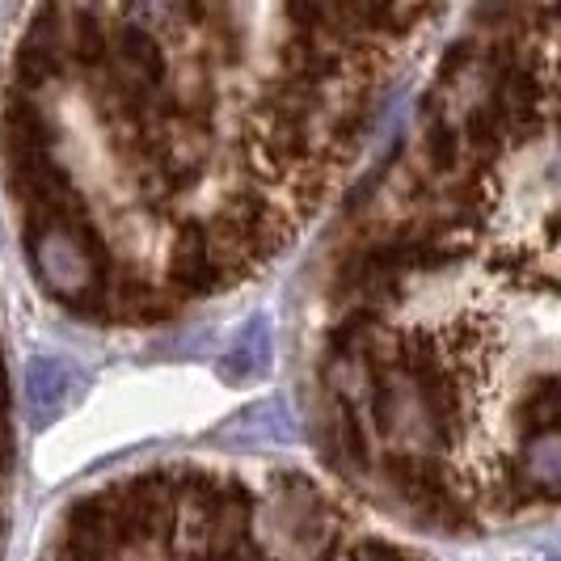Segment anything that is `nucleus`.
Segmentation results:
<instances>
[{
	"mask_svg": "<svg viewBox=\"0 0 561 561\" xmlns=\"http://www.w3.org/2000/svg\"><path fill=\"white\" fill-rule=\"evenodd\" d=\"M337 545V519L317 485L300 473H279L271 485V536L266 558L325 561Z\"/></svg>",
	"mask_w": 561,
	"mask_h": 561,
	"instance_id": "obj_1",
	"label": "nucleus"
},
{
	"mask_svg": "<svg viewBox=\"0 0 561 561\" xmlns=\"http://www.w3.org/2000/svg\"><path fill=\"white\" fill-rule=\"evenodd\" d=\"M127 553L123 528L111 506V494H89L81 503H72L68 524H64V558L81 561H118Z\"/></svg>",
	"mask_w": 561,
	"mask_h": 561,
	"instance_id": "obj_2",
	"label": "nucleus"
},
{
	"mask_svg": "<svg viewBox=\"0 0 561 561\" xmlns=\"http://www.w3.org/2000/svg\"><path fill=\"white\" fill-rule=\"evenodd\" d=\"M169 287L178 296H211L228 283V275L216 262V250H211V232L198 220H186V225L173 232L169 241V262H165Z\"/></svg>",
	"mask_w": 561,
	"mask_h": 561,
	"instance_id": "obj_3",
	"label": "nucleus"
},
{
	"mask_svg": "<svg viewBox=\"0 0 561 561\" xmlns=\"http://www.w3.org/2000/svg\"><path fill=\"white\" fill-rule=\"evenodd\" d=\"M0 148H4V165H22L56 152V127L38 106V98L26 89H13L0 111Z\"/></svg>",
	"mask_w": 561,
	"mask_h": 561,
	"instance_id": "obj_4",
	"label": "nucleus"
},
{
	"mask_svg": "<svg viewBox=\"0 0 561 561\" xmlns=\"http://www.w3.org/2000/svg\"><path fill=\"white\" fill-rule=\"evenodd\" d=\"M111 59L127 81H136L140 89L161 98V89L169 84V64L157 30H148L140 22H131L127 13H118V26L111 34Z\"/></svg>",
	"mask_w": 561,
	"mask_h": 561,
	"instance_id": "obj_5",
	"label": "nucleus"
},
{
	"mask_svg": "<svg viewBox=\"0 0 561 561\" xmlns=\"http://www.w3.org/2000/svg\"><path fill=\"white\" fill-rule=\"evenodd\" d=\"M68 59L84 72H98L111 59V34L98 9H68Z\"/></svg>",
	"mask_w": 561,
	"mask_h": 561,
	"instance_id": "obj_6",
	"label": "nucleus"
},
{
	"mask_svg": "<svg viewBox=\"0 0 561 561\" xmlns=\"http://www.w3.org/2000/svg\"><path fill=\"white\" fill-rule=\"evenodd\" d=\"M515 422H519V431H528V435H549V431H558L561 426V376H540L528 385V393L519 401V410H515Z\"/></svg>",
	"mask_w": 561,
	"mask_h": 561,
	"instance_id": "obj_7",
	"label": "nucleus"
},
{
	"mask_svg": "<svg viewBox=\"0 0 561 561\" xmlns=\"http://www.w3.org/2000/svg\"><path fill=\"white\" fill-rule=\"evenodd\" d=\"M519 481H528L533 490L549 494V499H561V431L536 435L533 444L524 448Z\"/></svg>",
	"mask_w": 561,
	"mask_h": 561,
	"instance_id": "obj_8",
	"label": "nucleus"
},
{
	"mask_svg": "<svg viewBox=\"0 0 561 561\" xmlns=\"http://www.w3.org/2000/svg\"><path fill=\"white\" fill-rule=\"evenodd\" d=\"M64 397H68V367L59 364V359H34L30 364V401L43 410V414H51L64 405Z\"/></svg>",
	"mask_w": 561,
	"mask_h": 561,
	"instance_id": "obj_9",
	"label": "nucleus"
},
{
	"mask_svg": "<svg viewBox=\"0 0 561 561\" xmlns=\"http://www.w3.org/2000/svg\"><path fill=\"white\" fill-rule=\"evenodd\" d=\"M59 561H81V558H59Z\"/></svg>",
	"mask_w": 561,
	"mask_h": 561,
	"instance_id": "obj_10",
	"label": "nucleus"
}]
</instances>
